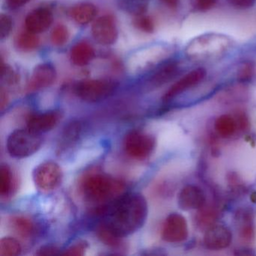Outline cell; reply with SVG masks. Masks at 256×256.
Here are the masks:
<instances>
[{"label":"cell","mask_w":256,"mask_h":256,"mask_svg":"<svg viewBox=\"0 0 256 256\" xmlns=\"http://www.w3.org/2000/svg\"><path fill=\"white\" fill-rule=\"evenodd\" d=\"M148 215L146 198L140 193H128L118 199L106 214L103 224L124 238L143 227Z\"/></svg>","instance_id":"1"},{"label":"cell","mask_w":256,"mask_h":256,"mask_svg":"<svg viewBox=\"0 0 256 256\" xmlns=\"http://www.w3.org/2000/svg\"><path fill=\"white\" fill-rule=\"evenodd\" d=\"M232 44L230 38L223 34H204L188 43L186 54L194 60L214 59L227 53Z\"/></svg>","instance_id":"2"},{"label":"cell","mask_w":256,"mask_h":256,"mask_svg":"<svg viewBox=\"0 0 256 256\" xmlns=\"http://www.w3.org/2000/svg\"><path fill=\"white\" fill-rule=\"evenodd\" d=\"M124 186L122 182L108 175L91 173L80 182V190L86 199L91 202H106L119 194Z\"/></svg>","instance_id":"3"},{"label":"cell","mask_w":256,"mask_h":256,"mask_svg":"<svg viewBox=\"0 0 256 256\" xmlns=\"http://www.w3.org/2000/svg\"><path fill=\"white\" fill-rule=\"evenodd\" d=\"M42 144L41 134L29 128L14 130L7 139L8 154L14 158H28L35 154Z\"/></svg>","instance_id":"4"},{"label":"cell","mask_w":256,"mask_h":256,"mask_svg":"<svg viewBox=\"0 0 256 256\" xmlns=\"http://www.w3.org/2000/svg\"><path fill=\"white\" fill-rule=\"evenodd\" d=\"M124 148L127 155L137 160H144L154 152L156 139L150 134L133 130L127 133L124 140Z\"/></svg>","instance_id":"5"},{"label":"cell","mask_w":256,"mask_h":256,"mask_svg":"<svg viewBox=\"0 0 256 256\" xmlns=\"http://www.w3.org/2000/svg\"><path fill=\"white\" fill-rule=\"evenodd\" d=\"M116 84L112 80L92 79L78 84L76 92L78 96L86 102H98L106 100L116 90Z\"/></svg>","instance_id":"6"},{"label":"cell","mask_w":256,"mask_h":256,"mask_svg":"<svg viewBox=\"0 0 256 256\" xmlns=\"http://www.w3.org/2000/svg\"><path fill=\"white\" fill-rule=\"evenodd\" d=\"M34 184L38 190L50 192L62 184L64 173L60 166L53 161L44 162L38 164L32 172Z\"/></svg>","instance_id":"7"},{"label":"cell","mask_w":256,"mask_h":256,"mask_svg":"<svg viewBox=\"0 0 256 256\" xmlns=\"http://www.w3.org/2000/svg\"><path fill=\"white\" fill-rule=\"evenodd\" d=\"M188 224L185 217L178 212L168 216L163 224L162 238L170 244H178L188 238Z\"/></svg>","instance_id":"8"},{"label":"cell","mask_w":256,"mask_h":256,"mask_svg":"<svg viewBox=\"0 0 256 256\" xmlns=\"http://www.w3.org/2000/svg\"><path fill=\"white\" fill-rule=\"evenodd\" d=\"M206 72L204 68H197L192 70L190 72L182 76L176 80L164 94L162 100L164 102L172 101L178 96L185 92L186 91L194 88L204 80Z\"/></svg>","instance_id":"9"},{"label":"cell","mask_w":256,"mask_h":256,"mask_svg":"<svg viewBox=\"0 0 256 256\" xmlns=\"http://www.w3.org/2000/svg\"><path fill=\"white\" fill-rule=\"evenodd\" d=\"M92 35L96 42L102 46H112L118 38V29L114 18L110 16L98 18L92 26Z\"/></svg>","instance_id":"10"},{"label":"cell","mask_w":256,"mask_h":256,"mask_svg":"<svg viewBox=\"0 0 256 256\" xmlns=\"http://www.w3.org/2000/svg\"><path fill=\"white\" fill-rule=\"evenodd\" d=\"M62 118V112L58 110L34 114L28 118L26 126L29 130L41 134L55 128Z\"/></svg>","instance_id":"11"},{"label":"cell","mask_w":256,"mask_h":256,"mask_svg":"<svg viewBox=\"0 0 256 256\" xmlns=\"http://www.w3.org/2000/svg\"><path fill=\"white\" fill-rule=\"evenodd\" d=\"M232 236L228 228L221 224H214L205 232L204 245L208 250H224L232 244Z\"/></svg>","instance_id":"12"},{"label":"cell","mask_w":256,"mask_h":256,"mask_svg":"<svg viewBox=\"0 0 256 256\" xmlns=\"http://www.w3.org/2000/svg\"><path fill=\"white\" fill-rule=\"evenodd\" d=\"M56 78L55 67L49 62L40 64L36 66L28 84L30 92L41 90L52 86Z\"/></svg>","instance_id":"13"},{"label":"cell","mask_w":256,"mask_h":256,"mask_svg":"<svg viewBox=\"0 0 256 256\" xmlns=\"http://www.w3.org/2000/svg\"><path fill=\"white\" fill-rule=\"evenodd\" d=\"M178 203L182 210H199L206 204V196L200 187L187 185L178 194Z\"/></svg>","instance_id":"14"},{"label":"cell","mask_w":256,"mask_h":256,"mask_svg":"<svg viewBox=\"0 0 256 256\" xmlns=\"http://www.w3.org/2000/svg\"><path fill=\"white\" fill-rule=\"evenodd\" d=\"M53 20V13L49 8H38L26 16L25 28L26 30L32 34H42L50 28Z\"/></svg>","instance_id":"15"},{"label":"cell","mask_w":256,"mask_h":256,"mask_svg":"<svg viewBox=\"0 0 256 256\" xmlns=\"http://www.w3.org/2000/svg\"><path fill=\"white\" fill-rule=\"evenodd\" d=\"M95 56L94 48L85 42L78 43L72 48L70 58L72 62L78 66H85L88 65Z\"/></svg>","instance_id":"16"},{"label":"cell","mask_w":256,"mask_h":256,"mask_svg":"<svg viewBox=\"0 0 256 256\" xmlns=\"http://www.w3.org/2000/svg\"><path fill=\"white\" fill-rule=\"evenodd\" d=\"M70 14L76 23L86 25L95 19L97 8L90 2H80L72 8Z\"/></svg>","instance_id":"17"},{"label":"cell","mask_w":256,"mask_h":256,"mask_svg":"<svg viewBox=\"0 0 256 256\" xmlns=\"http://www.w3.org/2000/svg\"><path fill=\"white\" fill-rule=\"evenodd\" d=\"M179 72V64L176 61H170L158 68L152 76L151 83L156 88L162 86L175 78Z\"/></svg>","instance_id":"18"},{"label":"cell","mask_w":256,"mask_h":256,"mask_svg":"<svg viewBox=\"0 0 256 256\" xmlns=\"http://www.w3.org/2000/svg\"><path fill=\"white\" fill-rule=\"evenodd\" d=\"M8 222L12 229L22 238H30L35 232L36 226L34 221L25 216H12Z\"/></svg>","instance_id":"19"},{"label":"cell","mask_w":256,"mask_h":256,"mask_svg":"<svg viewBox=\"0 0 256 256\" xmlns=\"http://www.w3.org/2000/svg\"><path fill=\"white\" fill-rule=\"evenodd\" d=\"M218 217V212L215 206L205 204L198 210L194 220L198 228L202 230H206L215 224Z\"/></svg>","instance_id":"20"},{"label":"cell","mask_w":256,"mask_h":256,"mask_svg":"<svg viewBox=\"0 0 256 256\" xmlns=\"http://www.w3.org/2000/svg\"><path fill=\"white\" fill-rule=\"evenodd\" d=\"M214 126L217 134L224 138L233 136L238 128L234 118L228 114L221 115L217 118Z\"/></svg>","instance_id":"21"},{"label":"cell","mask_w":256,"mask_h":256,"mask_svg":"<svg viewBox=\"0 0 256 256\" xmlns=\"http://www.w3.org/2000/svg\"><path fill=\"white\" fill-rule=\"evenodd\" d=\"M150 0H118L120 8L132 16L144 14L148 11Z\"/></svg>","instance_id":"22"},{"label":"cell","mask_w":256,"mask_h":256,"mask_svg":"<svg viewBox=\"0 0 256 256\" xmlns=\"http://www.w3.org/2000/svg\"><path fill=\"white\" fill-rule=\"evenodd\" d=\"M40 44V40L37 34L26 30L18 36L16 44L18 49L24 52L36 50Z\"/></svg>","instance_id":"23"},{"label":"cell","mask_w":256,"mask_h":256,"mask_svg":"<svg viewBox=\"0 0 256 256\" xmlns=\"http://www.w3.org/2000/svg\"><path fill=\"white\" fill-rule=\"evenodd\" d=\"M14 188L13 174L10 166L2 164L0 168V194L2 198L8 197Z\"/></svg>","instance_id":"24"},{"label":"cell","mask_w":256,"mask_h":256,"mask_svg":"<svg viewBox=\"0 0 256 256\" xmlns=\"http://www.w3.org/2000/svg\"><path fill=\"white\" fill-rule=\"evenodd\" d=\"M256 73V64L254 61L246 60L241 62L236 72V80L240 84L250 83L254 78Z\"/></svg>","instance_id":"25"},{"label":"cell","mask_w":256,"mask_h":256,"mask_svg":"<svg viewBox=\"0 0 256 256\" xmlns=\"http://www.w3.org/2000/svg\"><path fill=\"white\" fill-rule=\"evenodd\" d=\"M22 248L20 242L14 238L6 236L0 240V256H16L22 253Z\"/></svg>","instance_id":"26"},{"label":"cell","mask_w":256,"mask_h":256,"mask_svg":"<svg viewBox=\"0 0 256 256\" xmlns=\"http://www.w3.org/2000/svg\"><path fill=\"white\" fill-rule=\"evenodd\" d=\"M96 234L98 239L106 244L112 247H118L122 244V238L115 235L113 232H110L103 223H102L97 228Z\"/></svg>","instance_id":"27"},{"label":"cell","mask_w":256,"mask_h":256,"mask_svg":"<svg viewBox=\"0 0 256 256\" xmlns=\"http://www.w3.org/2000/svg\"><path fill=\"white\" fill-rule=\"evenodd\" d=\"M70 32L64 24H58L54 28L50 34V41L55 46H62L68 42Z\"/></svg>","instance_id":"28"},{"label":"cell","mask_w":256,"mask_h":256,"mask_svg":"<svg viewBox=\"0 0 256 256\" xmlns=\"http://www.w3.org/2000/svg\"><path fill=\"white\" fill-rule=\"evenodd\" d=\"M82 132V126L80 122H73L66 127L62 134V144L70 145L74 143L78 139Z\"/></svg>","instance_id":"29"},{"label":"cell","mask_w":256,"mask_h":256,"mask_svg":"<svg viewBox=\"0 0 256 256\" xmlns=\"http://www.w3.org/2000/svg\"><path fill=\"white\" fill-rule=\"evenodd\" d=\"M133 24L138 30L146 34H152L155 30L154 20L152 18L145 16V14L136 17Z\"/></svg>","instance_id":"30"},{"label":"cell","mask_w":256,"mask_h":256,"mask_svg":"<svg viewBox=\"0 0 256 256\" xmlns=\"http://www.w3.org/2000/svg\"><path fill=\"white\" fill-rule=\"evenodd\" d=\"M89 245L86 240H79L62 252L65 256H80L85 254Z\"/></svg>","instance_id":"31"},{"label":"cell","mask_w":256,"mask_h":256,"mask_svg":"<svg viewBox=\"0 0 256 256\" xmlns=\"http://www.w3.org/2000/svg\"><path fill=\"white\" fill-rule=\"evenodd\" d=\"M218 0H190L193 10L198 12L210 11L217 5Z\"/></svg>","instance_id":"32"},{"label":"cell","mask_w":256,"mask_h":256,"mask_svg":"<svg viewBox=\"0 0 256 256\" xmlns=\"http://www.w3.org/2000/svg\"><path fill=\"white\" fill-rule=\"evenodd\" d=\"M13 28V20L10 16L5 14L0 16V36L1 40L7 38L11 34Z\"/></svg>","instance_id":"33"},{"label":"cell","mask_w":256,"mask_h":256,"mask_svg":"<svg viewBox=\"0 0 256 256\" xmlns=\"http://www.w3.org/2000/svg\"><path fill=\"white\" fill-rule=\"evenodd\" d=\"M1 78L6 84H14L18 80L17 74L13 71L11 66L7 64H2V70H1Z\"/></svg>","instance_id":"34"},{"label":"cell","mask_w":256,"mask_h":256,"mask_svg":"<svg viewBox=\"0 0 256 256\" xmlns=\"http://www.w3.org/2000/svg\"><path fill=\"white\" fill-rule=\"evenodd\" d=\"M239 234L241 239L244 240V241L251 242L254 240V235H256L254 224L240 226Z\"/></svg>","instance_id":"35"},{"label":"cell","mask_w":256,"mask_h":256,"mask_svg":"<svg viewBox=\"0 0 256 256\" xmlns=\"http://www.w3.org/2000/svg\"><path fill=\"white\" fill-rule=\"evenodd\" d=\"M227 2L235 10H247L254 6L256 0H227Z\"/></svg>","instance_id":"36"},{"label":"cell","mask_w":256,"mask_h":256,"mask_svg":"<svg viewBox=\"0 0 256 256\" xmlns=\"http://www.w3.org/2000/svg\"><path fill=\"white\" fill-rule=\"evenodd\" d=\"M36 254L37 256H56V254H62V252L56 246L48 244L40 247Z\"/></svg>","instance_id":"37"},{"label":"cell","mask_w":256,"mask_h":256,"mask_svg":"<svg viewBox=\"0 0 256 256\" xmlns=\"http://www.w3.org/2000/svg\"><path fill=\"white\" fill-rule=\"evenodd\" d=\"M234 119L235 121H236V126L241 131H245L250 126L248 118H247L246 114L244 112H238L236 114Z\"/></svg>","instance_id":"38"},{"label":"cell","mask_w":256,"mask_h":256,"mask_svg":"<svg viewBox=\"0 0 256 256\" xmlns=\"http://www.w3.org/2000/svg\"><path fill=\"white\" fill-rule=\"evenodd\" d=\"M31 0H6L7 5L11 8H18L26 5Z\"/></svg>","instance_id":"39"},{"label":"cell","mask_w":256,"mask_h":256,"mask_svg":"<svg viewBox=\"0 0 256 256\" xmlns=\"http://www.w3.org/2000/svg\"><path fill=\"white\" fill-rule=\"evenodd\" d=\"M8 102V96L7 94L6 91L4 90V89H1V92H0V108L1 110H4V108L6 107Z\"/></svg>","instance_id":"40"},{"label":"cell","mask_w":256,"mask_h":256,"mask_svg":"<svg viewBox=\"0 0 256 256\" xmlns=\"http://www.w3.org/2000/svg\"><path fill=\"white\" fill-rule=\"evenodd\" d=\"M163 4L170 10H176L179 6L181 0H160Z\"/></svg>","instance_id":"41"},{"label":"cell","mask_w":256,"mask_h":256,"mask_svg":"<svg viewBox=\"0 0 256 256\" xmlns=\"http://www.w3.org/2000/svg\"><path fill=\"white\" fill-rule=\"evenodd\" d=\"M251 200L253 203H256V192H254L251 194Z\"/></svg>","instance_id":"42"}]
</instances>
